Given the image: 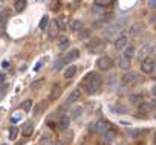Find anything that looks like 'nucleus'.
I'll list each match as a JSON object with an SVG mask.
<instances>
[{
	"label": "nucleus",
	"mask_w": 156,
	"mask_h": 145,
	"mask_svg": "<svg viewBox=\"0 0 156 145\" xmlns=\"http://www.w3.org/2000/svg\"><path fill=\"white\" fill-rule=\"evenodd\" d=\"M135 47L133 46H126L124 47V58H127V60H132L133 57H135Z\"/></svg>",
	"instance_id": "obj_17"
},
{
	"label": "nucleus",
	"mask_w": 156,
	"mask_h": 145,
	"mask_svg": "<svg viewBox=\"0 0 156 145\" xmlns=\"http://www.w3.org/2000/svg\"><path fill=\"white\" fill-rule=\"evenodd\" d=\"M81 86H84V89H86V92L89 95H94V93H97L101 89L103 78H101V75H97V74H94V72H92V74H87L81 80Z\"/></svg>",
	"instance_id": "obj_1"
},
{
	"label": "nucleus",
	"mask_w": 156,
	"mask_h": 145,
	"mask_svg": "<svg viewBox=\"0 0 156 145\" xmlns=\"http://www.w3.org/2000/svg\"><path fill=\"white\" fill-rule=\"evenodd\" d=\"M17 134H19V128H17V127H11V128H9V134H8L9 139H11V140H16V139H17Z\"/></svg>",
	"instance_id": "obj_27"
},
{
	"label": "nucleus",
	"mask_w": 156,
	"mask_h": 145,
	"mask_svg": "<svg viewBox=\"0 0 156 145\" xmlns=\"http://www.w3.org/2000/svg\"><path fill=\"white\" fill-rule=\"evenodd\" d=\"M58 8H60V2H58V0H52V2H51V9L57 11Z\"/></svg>",
	"instance_id": "obj_34"
},
{
	"label": "nucleus",
	"mask_w": 156,
	"mask_h": 145,
	"mask_svg": "<svg viewBox=\"0 0 156 145\" xmlns=\"http://www.w3.org/2000/svg\"><path fill=\"white\" fill-rule=\"evenodd\" d=\"M138 81H139V75L136 74V72H127V74H124L122 78H121L122 86H133Z\"/></svg>",
	"instance_id": "obj_3"
},
{
	"label": "nucleus",
	"mask_w": 156,
	"mask_h": 145,
	"mask_svg": "<svg viewBox=\"0 0 156 145\" xmlns=\"http://www.w3.org/2000/svg\"><path fill=\"white\" fill-rule=\"evenodd\" d=\"M75 74H76V67H75V66H69V67H66V70H64V78L69 80V78H72Z\"/></svg>",
	"instance_id": "obj_19"
},
{
	"label": "nucleus",
	"mask_w": 156,
	"mask_h": 145,
	"mask_svg": "<svg viewBox=\"0 0 156 145\" xmlns=\"http://www.w3.org/2000/svg\"><path fill=\"white\" fill-rule=\"evenodd\" d=\"M69 47V38L67 37H58V49L60 50H66Z\"/></svg>",
	"instance_id": "obj_15"
},
{
	"label": "nucleus",
	"mask_w": 156,
	"mask_h": 145,
	"mask_svg": "<svg viewBox=\"0 0 156 145\" xmlns=\"http://www.w3.org/2000/svg\"><path fill=\"white\" fill-rule=\"evenodd\" d=\"M92 128L95 130V133L103 134L104 131H107L109 128H112V125H110V122H109V121H98V122H95V125H94Z\"/></svg>",
	"instance_id": "obj_6"
},
{
	"label": "nucleus",
	"mask_w": 156,
	"mask_h": 145,
	"mask_svg": "<svg viewBox=\"0 0 156 145\" xmlns=\"http://www.w3.org/2000/svg\"><path fill=\"white\" fill-rule=\"evenodd\" d=\"M25 8H26V0H17V2H16V11L22 12Z\"/></svg>",
	"instance_id": "obj_25"
},
{
	"label": "nucleus",
	"mask_w": 156,
	"mask_h": 145,
	"mask_svg": "<svg viewBox=\"0 0 156 145\" xmlns=\"http://www.w3.org/2000/svg\"><path fill=\"white\" fill-rule=\"evenodd\" d=\"M80 98H81V90H80V89H73V90L69 93V96H67V99H66V104H75Z\"/></svg>",
	"instance_id": "obj_8"
},
{
	"label": "nucleus",
	"mask_w": 156,
	"mask_h": 145,
	"mask_svg": "<svg viewBox=\"0 0 156 145\" xmlns=\"http://www.w3.org/2000/svg\"><path fill=\"white\" fill-rule=\"evenodd\" d=\"M60 96H61V86L60 84H54L52 89H51V93H49V99L51 101H57Z\"/></svg>",
	"instance_id": "obj_10"
},
{
	"label": "nucleus",
	"mask_w": 156,
	"mask_h": 145,
	"mask_svg": "<svg viewBox=\"0 0 156 145\" xmlns=\"http://www.w3.org/2000/svg\"><path fill=\"white\" fill-rule=\"evenodd\" d=\"M148 8L150 9H156V0H148Z\"/></svg>",
	"instance_id": "obj_38"
},
{
	"label": "nucleus",
	"mask_w": 156,
	"mask_h": 145,
	"mask_svg": "<svg viewBox=\"0 0 156 145\" xmlns=\"http://www.w3.org/2000/svg\"><path fill=\"white\" fill-rule=\"evenodd\" d=\"M19 119H22V113H16V115H12V118H11V122H17Z\"/></svg>",
	"instance_id": "obj_36"
},
{
	"label": "nucleus",
	"mask_w": 156,
	"mask_h": 145,
	"mask_svg": "<svg viewBox=\"0 0 156 145\" xmlns=\"http://www.w3.org/2000/svg\"><path fill=\"white\" fill-rule=\"evenodd\" d=\"M48 23H49V17L48 16H43L41 17V20H40V29H46V26H48Z\"/></svg>",
	"instance_id": "obj_28"
},
{
	"label": "nucleus",
	"mask_w": 156,
	"mask_h": 145,
	"mask_svg": "<svg viewBox=\"0 0 156 145\" xmlns=\"http://www.w3.org/2000/svg\"><path fill=\"white\" fill-rule=\"evenodd\" d=\"M103 136H104V139H106L107 142H110V140L115 139V130H113V128H109L107 131L103 133Z\"/></svg>",
	"instance_id": "obj_22"
},
{
	"label": "nucleus",
	"mask_w": 156,
	"mask_h": 145,
	"mask_svg": "<svg viewBox=\"0 0 156 145\" xmlns=\"http://www.w3.org/2000/svg\"><path fill=\"white\" fill-rule=\"evenodd\" d=\"M97 66H98L100 70H109V69L113 66V61H112V58H110L109 55H103V57L98 58Z\"/></svg>",
	"instance_id": "obj_4"
},
{
	"label": "nucleus",
	"mask_w": 156,
	"mask_h": 145,
	"mask_svg": "<svg viewBox=\"0 0 156 145\" xmlns=\"http://www.w3.org/2000/svg\"><path fill=\"white\" fill-rule=\"evenodd\" d=\"M6 80V74H0V84H3Z\"/></svg>",
	"instance_id": "obj_39"
},
{
	"label": "nucleus",
	"mask_w": 156,
	"mask_h": 145,
	"mask_svg": "<svg viewBox=\"0 0 156 145\" xmlns=\"http://www.w3.org/2000/svg\"><path fill=\"white\" fill-rule=\"evenodd\" d=\"M83 29H84V25H83L81 20H73V22L70 23V31H72L73 34H80Z\"/></svg>",
	"instance_id": "obj_11"
},
{
	"label": "nucleus",
	"mask_w": 156,
	"mask_h": 145,
	"mask_svg": "<svg viewBox=\"0 0 156 145\" xmlns=\"http://www.w3.org/2000/svg\"><path fill=\"white\" fill-rule=\"evenodd\" d=\"M43 83V80H40V81H35V83H32V89H37L40 84Z\"/></svg>",
	"instance_id": "obj_40"
},
{
	"label": "nucleus",
	"mask_w": 156,
	"mask_h": 145,
	"mask_svg": "<svg viewBox=\"0 0 156 145\" xmlns=\"http://www.w3.org/2000/svg\"><path fill=\"white\" fill-rule=\"evenodd\" d=\"M151 95H153V96H156V86H153V87H151Z\"/></svg>",
	"instance_id": "obj_42"
},
{
	"label": "nucleus",
	"mask_w": 156,
	"mask_h": 145,
	"mask_svg": "<svg viewBox=\"0 0 156 145\" xmlns=\"http://www.w3.org/2000/svg\"><path fill=\"white\" fill-rule=\"evenodd\" d=\"M57 145H63V140H60V142H57Z\"/></svg>",
	"instance_id": "obj_45"
},
{
	"label": "nucleus",
	"mask_w": 156,
	"mask_h": 145,
	"mask_svg": "<svg viewBox=\"0 0 156 145\" xmlns=\"http://www.w3.org/2000/svg\"><path fill=\"white\" fill-rule=\"evenodd\" d=\"M138 110H139V113H141V115H142V113H144V115H148V113L151 112V105L142 101L141 104H138Z\"/></svg>",
	"instance_id": "obj_16"
},
{
	"label": "nucleus",
	"mask_w": 156,
	"mask_h": 145,
	"mask_svg": "<svg viewBox=\"0 0 156 145\" xmlns=\"http://www.w3.org/2000/svg\"><path fill=\"white\" fill-rule=\"evenodd\" d=\"M11 11L6 8V9H3V11H0V23H2V22H5V19H6V16L9 14Z\"/></svg>",
	"instance_id": "obj_32"
},
{
	"label": "nucleus",
	"mask_w": 156,
	"mask_h": 145,
	"mask_svg": "<svg viewBox=\"0 0 156 145\" xmlns=\"http://www.w3.org/2000/svg\"><path fill=\"white\" fill-rule=\"evenodd\" d=\"M41 145H52V142H51L49 137H43L41 139Z\"/></svg>",
	"instance_id": "obj_37"
},
{
	"label": "nucleus",
	"mask_w": 156,
	"mask_h": 145,
	"mask_svg": "<svg viewBox=\"0 0 156 145\" xmlns=\"http://www.w3.org/2000/svg\"><path fill=\"white\" fill-rule=\"evenodd\" d=\"M130 99H132V102H135V104H141V102L144 101V98H142V95H141V93H138V95H133Z\"/></svg>",
	"instance_id": "obj_31"
},
{
	"label": "nucleus",
	"mask_w": 156,
	"mask_h": 145,
	"mask_svg": "<svg viewBox=\"0 0 156 145\" xmlns=\"http://www.w3.org/2000/svg\"><path fill=\"white\" fill-rule=\"evenodd\" d=\"M69 124H70V118H69V116H63V118L57 122V128L61 130V131H66L67 127H69Z\"/></svg>",
	"instance_id": "obj_12"
},
{
	"label": "nucleus",
	"mask_w": 156,
	"mask_h": 145,
	"mask_svg": "<svg viewBox=\"0 0 156 145\" xmlns=\"http://www.w3.org/2000/svg\"><path fill=\"white\" fill-rule=\"evenodd\" d=\"M153 143L156 145V134H154V137H153Z\"/></svg>",
	"instance_id": "obj_44"
},
{
	"label": "nucleus",
	"mask_w": 156,
	"mask_h": 145,
	"mask_svg": "<svg viewBox=\"0 0 156 145\" xmlns=\"http://www.w3.org/2000/svg\"><path fill=\"white\" fill-rule=\"evenodd\" d=\"M113 3V0H95V5L97 6H101V8H107Z\"/></svg>",
	"instance_id": "obj_24"
},
{
	"label": "nucleus",
	"mask_w": 156,
	"mask_h": 145,
	"mask_svg": "<svg viewBox=\"0 0 156 145\" xmlns=\"http://www.w3.org/2000/svg\"><path fill=\"white\" fill-rule=\"evenodd\" d=\"M22 110H23L25 113H29V112L32 110V101H31V99L23 101V102H22Z\"/></svg>",
	"instance_id": "obj_21"
},
{
	"label": "nucleus",
	"mask_w": 156,
	"mask_h": 145,
	"mask_svg": "<svg viewBox=\"0 0 156 145\" xmlns=\"http://www.w3.org/2000/svg\"><path fill=\"white\" fill-rule=\"evenodd\" d=\"M46 109V102L44 101H41V102H38L35 107H34V116H40L41 113H43V110Z\"/></svg>",
	"instance_id": "obj_18"
},
{
	"label": "nucleus",
	"mask_w": 156,
	"mask_h": 145,
	"mask_svg": "<svg viewBox=\"0 0 156 145\" xmlns=\"http://www.w3.org/2000/svg\"><path fill=\"white\" fill-rule=\"evenodd\" d=\"M83 113V107H80V105H78V107H73L72 109V112H70V116L72 118H78V116H80Z\"/></svg>",
	"instance_id": "obj_26"
},
{
	"label": "nucleus",
	"mask_w": 156,
	"mask_h": 145,
	"mask_svg": "<svg viewBox=\"0 0 156 145\" xmlns=\"http://www.w3.org/2000/svg\"><path fill=\"white\" fill-rule=\"evenodd\" d=\"M148 52H150V46L148 44H145V46H142V49H141V52H139V55H138V58L142 61L147 55H148Z\"/></svg>",
	"instance_id": "obj_23"
},
{
	"label": "nucleus",
	"mask_w": 156,
	"mask_h": 145,
	"mask_svg": "<svg viewBox=\"0 0 156 145\" xmlns=\"http://www.w3.org/2000/svg\"><path fill=\"white\" fill-rule=\"evenodd\" d=\"M66 63H64V60L63 58H58L55 63H54V69L55 70H60V69H63V66H64Z\"/></svg>",
	"instance_id": "obj_29"
},
{
	"label": "nucleus",
	"mask_w": 156,
	"mask_h": 145,
	"mask_svg": "<svg viewBox=\"0 0 156 145\" xmlns=\"http://www.w3.org/2000/svg\"><path fill=\"white\" fill-rule=\"evenodd\" d=\"M78 57H80V50H78V49H70V52H67L63 60H64V63H69V61L76 60Z\"/></svg>",
	"instance_id": "obj_14"
},
{
	"label": "nucleus",
	"mask_w": 156,
	"mask_h": 145,
	"mask_svg": "<svg viewBox=\"0 0 156 145\" xmlns=\"http://www.w3.org/2000/svg\"><path fill=\"white\" fill-rule=\"evenodd\" d=\"M43 61H44V60H41V61H38V64H37V66H35V69H34L35 72H37V70L40 69V67H41V64H43Z\"/></svg>",
	"instance_id": "obj_41"
},
{
	"label": "nucleus",
	"mask_w": 156,
	"mask_h": 145,
	"mask_svg": "<svg viewBox=\"0 0 156 145\" xmlns=\"http://www.w3.org/2000/svg\"><path fill=\"white\" fill-rule=\"evenodd\" d=\"M58 31H60L58 22H57V20H52V22L48 25V35H49V38H57V37H58Z\"/></svg>",
	"instance_id": "obj_7"
},
{
	"label": "nucleus",
	"mask_w": 156,
	"mask_h": 145,
	"mask_svg": "<svg viewBox=\"0 0 156 145\" xmlns=\"http://www.w3.org/2000/svg\"><path fill=\"white\" fill-rule=\"evenodd\" d=\"M141 70L144 72V74H153V70H154V61H153V58H144L141 61Z\"/></svg>",
	"instance_id": "obj_5"
},
{
	"label": "nucleus",
	"mask_w": 156,
	"mask_h": 145,
	"mask_svg": "<svg viewBox=\"0 0 156 145\" xmlns=\"http://www.w3.org/2000/svg\"><path fill=\"white\" fill-rule=\"evenodd\" d=\"M90 35V31L89 29H83L81 32H80V38H87Z\"/></svg>",
	"instance_id": "obj_35"
},
{
	"label": "nucleus",
	"mask_w": 156,
	"mask_h": 145,
	"mask_svg": "<svg viewBox=\"0 0 156 145\" xmlns=\"http://www.w3.org/2000/svg\"><path fill=\"white\" fill-rule=\"evenodd\" d=\"M141 31H142V23H135V25H132V28H130V34H132L133 37L139 35Z\"/></svg>",
	"instance_id": "obj_20"
},
{
	"label": "nucleus",
	"mask_w": 156,
	"mask_h": 145,
	"mask_svg": "<svg viewBox=\"0 0 156 145\" xmlns=\"http://www.w3.org/2000/svg\"><path fill=\"white\" fill-rule=\"evenodd\" d=\"M87 49L92 52V54H101L104 49H106V43L100 38H94L89 44H87Z\"/></svg>",
	"instance_id": "obj_2"
},
{
	"label": "nucleus",
	"mask_w": 156,
	"mask_h": 145,
	"mask_svg": "<svg viewBox=\"0 0 156 145\" xmlns=\"http://www.w3.org/2000/svg\"><path fill=\"white\" fill-rule=\"evenodd\" d=\"M32 133H34V122H32V121H26V122L22 125V134H23L25 137H29Z\"/></svg>",
	"instance_id": "obj_9"
},
{
	"label": "nucleus",
	"mask_w": 156,
	"mask_h": 145,
	"mask_svg": "<svg viewBox=\"0 0 156 145\" xmlns=\"http://www.w3.org/2000/svg\"><path fill=\"white\" fill-rule=\"evenodd\" d=\"M72 137H73V133H72V131H70V133L67 131V133H64V136H63V140L67 143V142H70V140H72Z\"/></svg>",
	"instance_id": "obj_33"
},
{
	"label": "nucleus",
	"mask_w": 156,
	"mask_h": 145,
	"mask_svg": "<svg viewBox=\"0 0 156 145\" xmlns=\"http://www.w3.org/2000/svg\"><path fill=\"white\" fill-rule=\"evenodd\" d=\"M119 67H121V69H124V70H127V69L130 67V61H127V58L119 60Z\"/></svg>",
	"instance_id": "obj_30"
},
{
	"label": "nucleus",
	"mask_w": 156,
	"mask_h": 145,
	"mask_svg": "<svg viewBox=\"0 0 156 145\" xmlns=\"http://www.w3.org/2000/svg\"><path fill=\"white\" fill-rule=\"evenodd\" d=\"M127 35H119L116 40H115V49H124L126 46H127Z\"/></svg>",
	"instance_id": "obj_13"
},
{
	"label": "nucleus",
	"mask_w": 156,
	"mask_h": 145,
	"mask_svg": "<svg viewBox=\"0 0 156 145\" xmlns=\"http://www.w3.org/2000/svg\"><path fill=\"white\" fill-rule=\"evenodd\" d=\"M151 52H153V55H156V44L153 46V50H151Z\"/></svg>",
	"instance_id": "obj_43"
}]
</instances>
